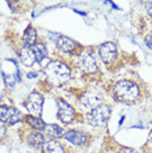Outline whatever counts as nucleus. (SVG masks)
<instances>
[{
	"instance_id": "obj_14",
	"label": "nucleus",
	"mask_w": 152,
	"mask_h": 153,
	"mask_svg": "<svg viewBox=\"0 0 152 153\" xmlns=\"http://www.w3.org/2000/svg\"><path fill=\"white\" fill-rule=\"evenodd\" d=\"M24 120H25V123L34 131L43 132L45 128H46V126H47V123L45 120H42L41 118H38V117H33V115H26Z\"/></svg>"
},
{
	"instance_id": "obj_11",
	"label": "nucleus",
	"mask_w": 152,
	"mask_h": 153,
	"mask_svg": "<svg viewBox=\"0 0 152 153\" xmlns=\"http://www.w3.org/2000/svg\"><path fill=\"white\" fill-rule=\"evenodd\" d=\"M55 45H57V48L60 51V53L64 54H72L77 50L79 43L74 41L70 37H66V36H58L57 41H55Z\"/></svg>"
},
{
	"instance_id": "obj_7",
	"label": "nucleus",
	"mask_w": 152,
	"mask_h": 153,
	"mask_svg": "<svg viewBox=\"0 0 152 153\" xmlns=\"http://www.w3.org/2000/svg\"><path fill=\"white\" fill-rule=\"evenodd\" d=\"M0 120L4 124H16L22 120V114L13 106L0 105Z\"/></svg>"
},
{
	"instance_id": "obj_8",
	"label": "nucleus",
	"mask_w": 152,
	"mask_h": 153,
	"mask_svg": "<svg viewBox=\"0 0 152 153\" xmlns=\"http://www.w3.org/2000/svg\"><path fill=\"white\" fill-rule=\"evenodd\" d=\"M67 141H70L71 144L77 145V147H88L89 144V134L80 130H67L64 132V136H63Z\"/></svg>"
},
{
	"instance_id": "obj_16",
	"label": "nucleus",
	"mask_w": 152,
	"mask_h": 153,
	"mask_svg": "<svg viewBox=\"0 0 152 153\" xmlns=\"http://www.w3.org/2000/svg\"><path fill=\"white\" fill-rule=\"evenodd\" d=\"M37 39H38L37 30L34 29L33 26H28V29L25 30V33H24V37H22L24 46H26V47H33L34 45L38 42Z\"/></svg>"
},
{
	"instance_id": "obj_10",
	"label": "nucleus",
	"mask_w": 152,
	"mask_h": 153,
	"mask_svg": "<svg viewBox=\"0 0 152 153\" xmlns=\"http://www.w3.org/2000/svg\"><path fill=\"white\" fill-rule=\"evenodd\" d=\"M80 103L84 109L91 111L98 105H101V94L98 92H96V90H87V92H84L81 94Z\"/></svg>"
},
{
	"instance_id": "obj_20",
	"label": "nucleus",
	"mask_w": 152,
	"mask_h": 153,
	"mask_svg": "<svg viewBox=\"0 0 152 153\" xmlns=\"http://www.w3.org/2000/svg\"><path fill=\"white\" fill-rule=\"evenodd\" d=\"M7 134V126L4 123H3L1 120H0V139L4 137V135Z\"/></svg>"
},
{
	"instance_id": "obj_19",
	"label": "nucleus",
	"mask_w": 152,
	"mask_h": 153,
	"mask_svg": "<svg viewBox=\"0 0 152 153\" xmlns=\"http://www.w3.org/2000/svg\"><path fill=\"white\" fill-rule=\"evenodd\" d=\"M143 5H144V9L147 11V13L152 17V1H144Z\"/></svg>"
},
{
	"instance_id": "obj_24",
	"label": "nucleus",
	"mask_w": 152,
	"mask_h": 153,
	"mask_svg": "<svg viewBox=\"0 0 152 153\" xmlns=\"http://www.w3.org/2000/svg\"><path fill=\"white\" fill-rule=\"evenodd\" d=\"M150 153H152V152H150Z\"/></svg>"
},
{
	"instance_id": "obj_23",
	"label": "nucleus",
	"mask_w": 152,
	"mask_h": 153,
	"mask_svg": "<svg viewBox=\"0 0 152 153\" xmlns=\"http://www.w3.org/2000/svg\"><path fill=\"white\" fill-rule=\"evenodd\" d=\"M33 76H34V77H36L37 74H29V75H28V77H33Z\"/></svg>"
},
{
	"instance_id": "obj_12",
	"label": "nucleus",
	"mask_w": 152,
	"mask_h": 153,
	"mask_svg": "<svg viewBox=\"0 0 152 153\" xmlns=\"http://www.w3.org/2000/svg\"><path fill=\"white\" fill-rule=\"evenodd\" d=\"M41 152L42 153H66V149L58 140L49 139V140H46L42 144Z\"/></svg>"
},
{
	"instance_id": "obj_1",
	"label": "nucleus",
	"mask_w": 152,
	"mask_h": 153,
	"mask_svg": "<svg viewBox=\"0 0 152 153\" xmlns=\"http://www.w3.org/2000/svg\"><path fill=\"white\" fill-rule=\"evenodd\" d=\"M140 86L130 80H119L113 85L114 98L123 103H134L140 98Z\"/></svg>"
},
{
	"instance_id": "obj_15",
	"label": "nucleus",
	"mask_w": 152,
	"mask_h": 153,
	"mask_svg": "<svg viewBox=\"0 0 152 153\" xmlns=\"http://www.w3.org/2000/svg\"><path fill=\"white\" fill-rule=\"evenodd\" d=\"M20 59H21V63L24 65H26V67H32L37 62L32 47H26V46H24L21 48V51H20Z\"/></svg>"
},
{
	"instance_id": "obj_13",
	"label": "nucleus",
	"mask_w": 152,
	"mask_h": 153,
	"mask_svg": "<svg viewBox=\"0 0 152 153\" xmlns=\"http://www.w3.org/2000/svg\"><path fill=\"white\" fill-rule=\"evenodd\" d=\"M45 137L46 136L43 135V132L32 130L30 132H28V135H26V143L33 148H41L43 143L46 141Z\"/></svg>"
},
{
	"instance_id": "obj_21",
	"label": "nucleus",
	"mask_w": 152,
	"mask_h": 153,
	"mask_svg": "<svg viewBox=\"0 0 152 153\" xmlns=\"http://www.w3.org/2000/svg\"><path fill=\"white\" fill-rule=\"evenodd\" d=\"M119 153H138L135 149H133V148H127V147H125V148H122L121 149V152Z\"/></svg>"
},
{
	"instance_id": "obj_18",
	"label": "nucleus",
	"mask_w": 152,
	"mask_h": 153,
	"mask_svg": "<svg viewBox=\"0 0 152 153\" xmlns=\"http://www.w3.org/2000/svg\"><path fill=\"white\" fill-rule=\"evenodd\" d=\"M32 50H33L36 60L38 62V63H41V62L47 56V48H46V46H45V43H42V42H37L32 47Z\"/></svg>"
},
{
	"instance_id": "obj_4",
	"label": "nucleus",
	"mask_w": 152,
	"mask_h": 153,
	"mask_svg": "<svg viewBox=\"0 0 152 153\" xmlns=\"http://www.w3.org/2000/svg\"><path fill=\"white\" fill-rule=\"evenodd\" d=\"M24 105H25L26 110L29 111V115L41 118L42 109H43V96L39 92H37V90H33V92L28 96Z\"/></svg>"
},
{
	"instance_id": "obj_6",
	"label": "nucleus",
	"mask_w": 152,
	"mask_h": 153,
	"mask_svg": "<svg viewBox=\"0 0 152 153\" xmlns=\"http://www.w3.org/2000/svg\"><path fill=\"white\" fill-rule=\"evenodd\" d=\"M57 102H58V118H59V120L64 124L72 123L76 118L75 109L63 98H58Z\"/></svg>"
},
{
	"instance_id": "obj_22",
	"label": "nucleus",
	"mask_w": 152,
	"mask_h": 153,
	"mask_svg": "<svg viewBox=\"0 0 152 153\" xmlns=\"http://www.w3.org/2000/svg\"><path fill=\"white\" fill-rule=\"evenodd\" d=\"M146 43H147V46L152 48V36H147L146 37Z\"/></svg>"
},
{
	"instance_id": "obj_9",
	"label": "nucleus",
	"mask_w": 152,
	"mask_h": 153,
	"mask_svg": "<svg viewBox=\"0 0 152 153\" xmlns=\"http://www.w3.org/2000/svg\"><path fill=\"white\" fill-rule=\"evenodd\" d=\"M98 54L101 56L102 62L105 64H112L117 60L118 51H117V45L114 42H104L98 47Z\"/></svg>"
},
{
	"instance_id": "obj_2",
	"label": "nucleus",
	"mask_w": 152,
	"mask_h": 153,
	"mask_svg": "<svg viewBox=\"0 0 152 153\" xmlns=\"http://www.w3.org/2000/svg\"><path fill=\"white\" fill-rule=\"evenodd\" d=\"M45 75L47 80L54 85H63L70 81L71 68L62 60H51L45 67Z\"/></svg>"
},
{
	"instance_id": "obj_17",
	"label": "nucleus",
	"mask_w": 152,
	"mask_h": 153,
	"mask_svg": "<svg viewBox=\"0 0 152 153\" xmlns=\"http://www.w3.org/2000/svg\"><path fill=\"white\" fill-rule=\"evenodd\" d=\"M64 132L66 131L62 127L58 126V124H47L46 128H45V131H43V135L45 136H49L50 139L57 140V139L64 136Z\"/></svg>"
},
{
	"instance_id": "obj_5",
	"label": "nucleus",
	"mask_w": 152,
	"mask_h": 153,
	"mask_svg": "<svg viewBox=\"0 0 152 153\" xmlns=\"http://www.w3.org/2000/svg\"><path fill=\"white\" fill-rule=\"evenodd\" d=\"M76 64H77V67L80 68L83 72H85V74H95V72L98 71L96 59L93 58L91 51H87V50H83L77 54Z\"/></svg>"
},
{
	"instance_id": "obj_3",
	"label": "nucleus",
	"mask_w": 152,
	"mask_h": 153,
	"mask_svg": "<svg viewBox=\"0 0 152 153\" xmlns=\"http://www.w3.org/2000/svg\"><path fill=\"white\" fill-rule=\"evenodd\" d=\"M110 107L105 103H101L97 107H95L93 110H91L87 114V120L88 123L93 127H97V128H102L108 124V120L110 118Z\"/></svg>"
}]
</instances>
